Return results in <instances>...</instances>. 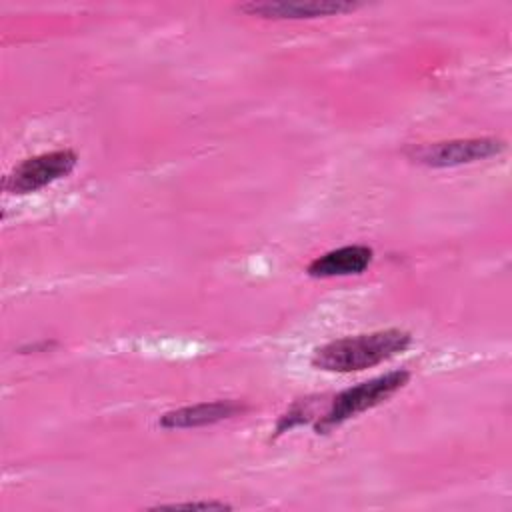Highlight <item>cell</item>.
I'll use <instances>...</instances> for the list:
<instances>
[{"label": "cell", "instance_id": "6da1fadb", "mask_svg": "<svg viewBox=\"0 0 512 512\" xmlns=\"http://www.w3.org/2000/svg\"><path fill=\"white\" fill-rule=\"evenodd\" d=\"M410 342L412 336L396 328L346 336L316 348L312 354V366L326 372H358L404 352Z\"/></svg>", "mask_w": 512, "mask_h": 512}, {"label": "cell", "instance_id": "7a4b0ae2", "mask_svg": "<svg viewBox=\"0 0 512 512\" xmlns=\"http://www.w3.org/2000/svg\"><path fill=\"white\" fill-rule=\"evenodd\" d=\"M408 378H410V374L406 370H394V372L376 376L372 380H366L352 388L342 390L340 394L334 396L332 406L316 422L314 430L318 434H326L332 428L340 426L342 422L358 416L360 412H366V410L378 406L380 402L390 398L394 392H398L402 386H406Z\"/></svg>", "mask_w": 512, "mask_h": 512}, {"label": "cell", "instance_id": "3957f363", "mask_svg": "<svg viewBox=\"0 0 512 512\" xmlns=\"http://www.w3.org/2000/svg\"><path fill=\"white\" fill-rule=\"evenodd\" d=\"M78 162L76 152L72 150H54L44 152L34 158L20 162L4 180V188L10 194H28L36 192L64 176H68Z\"/></svg>", "mask_w": 512, "mask_h": 512}, {"label": "cell", "instance_id": "277c9868", "mask_svg": "<svg viewBox=\"0 0 512 512\" xmlns=\"http://www.w3.org/2000/svg\"><path fill=\"white\" fill-rule=\"evenodd\" d=\"M504 150V144L496 138H468V140H450L436 142L412 148L408 156L426 166L444 168V166H460L476 160H486Z\"/></svg>", "mask_w": 512, "mask_h": 512}, {"label": "cell", "instance_id": "5b68a950", "mask_svg": "<svg viewBox=\"0 0 512 512\" xmlns=\"http://www.w3.org/2000/svg\"><path fill=\"white\" fill-rule=\"evenodd\" d=\"M360 4L348 0H264V2H246L240 6L242 12L260 18L272 20H300V18H318L334 16L356 10Z\"/></svg>", "mask_w": 512, "mask_h": 512}, {"label": "cell", "instance_id": "8992f818", "mask_svg": "<svg viewBox=\"0 0 512 512\" xmlns=\"http://www.w3.org/2000/svg\"><path fill=\"white\" fill-rule=\"evenodd\" d=\"M372 262V250L362 244L342 246L336 250H330L318 258H314L306 272L312 278H334V276H350L360 274L368 268Z\"/></svg>", "mask_w": 512, "mask_h": 512}, {"label": "cell", "instance_id": "52a82bcc", "mask_svg": "<svg viewBox=\"0 0 512 512\" xmlns=\"http://www.w3.org/2000/svg\"><path fill=\"white\" fill-rule=\"evenodd\" d=\"M242 410H244V406H240L234 400L200 402L194 406H184V408L166 412L160 418V426H164V428H196V426H206V424H214V422L232 418Z\"/></svg>", "mask_w": 512, "mask_h": 512}, {"label": "cell", "instance_id": "ba28073f", "mask_svg": "<svg viewBox=\"0 0 512 512\" xmlns=\"http://www.w3.org/2000/svg\"><path fill=\"white\" fill-rule=\"evenodd\" d=\"M156 508H166V510H230L228 504L224 502H176V504H164Z\"/></svg>", "mask_w": 512, "mask_h": 512}]
</instances>
